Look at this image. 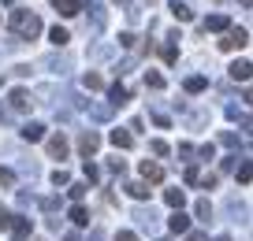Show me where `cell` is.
Here are the masks:
<instances>
[{
  "instance_id": "ee69618b",
  "label": "cell",
  "mask_w": 253,
  "mask_h": 241,
  "mask_svg": "<svg viewBox=\"0 0 253 241\" xmlns=\"http://www.w3.org/2000/svg\"><path fill=\"white\" fill-rule=\"evenodd\" d=\"M4 4H15V0H4Z\"/></svg>"
},
{
  "instance_id": "7a4b0ae2",
  "label": "cell",
  "mask_w": 253,
  "mask_h": 241,
  "mask_svg": "<svg viewBox=\"0 0 253 241\" xmlns=\"http://www.w3.org/2000/svg\"><path fill=\"white\" fill-rule=\"evenodd\" d=\"M246 41H250V34H246L242 26H235V30H227V34H223L220 48H223V52H235V48H246Z\"/></svg>"
},
{
  "instance_id": "d590c367",
  "label": "cell",
  "mask_w": 253,
  "mask_h": 241,
  "mask_svg": "<svg viewBox=\"0 0 253 241\" xmlns=\"http://www.w3.org/2000/svg\"><path fill=\"white\" fill-rule=\"evenodd\" d=\"M8 226H11V211L0 208V230H8Z\"/></svg>"
},
{
  "instance_id": "ab89813d",
  "label": "cell",
  "mask_w": 253,
  "mask_h": 241,
  "mask_svg": "<svg viewBox=\"0 0 253 241\" xmlns=\"http://www.w3.org/2000/svg\"><path fill=\"white\" fill-rule=\"evenodd\" d=\"M116 241H138V234H134V230H119Z\"/></svg>"
},
{
  "instance_id": "603a6c76",
  "label": "cell",
  "mask_w": 253,
  "mask_h": 241,
  "mask_svg": "<svg viewBox=\"0 0 253 241\" xmlns=\"http://www.w3.org/2000/svg\"><path fill=\"white\" fill-rule=\"evenodd\" d=\"M41 67H48L52 74H63V70H67V60H56V56H48V60L41 63Z\"/></svg>"
},
{
  "instance_id": "8d00e7d4",
  "label": "cell",
  "mask_w": 253,
  "mask_h": 241,
  "mask_svg": "<svg viewBox=\"0 0 253 241\" xmlns=\"http://www.w3.org/2000/svg\"><path fill=\"white\" fill-rule=\"evenodd\" d=\"M198 156H201V160H212L216 148H212V145H201V148H198Z\"/></svg>"
},
{
  "instance_id": "d6a6232c",
  "label": "cell",
  "mask_w": 253,
  "mask_h": 241,
  "mask_svg": "<svg viewBox=\"0 0 253 241\" xmlns=\"http://www.w3.org/2000/svg\"><path fill=\"white\" fill-rule=\"evenodd\" d=\"M119 45H123V48H134V45H138V37L126 30V34H119Z\"/></svg>"
},
{
  "instance_id": "4fadbf2b",
  "label": "cell",
  "mask_w": 253,
  "mask_h": 241,
  "mask_svg": "<svg viewBox=\"0 0 253 241\" xmlns=\"http://www.w3.org/2000/svg\"><path fill=\"white\" fill-rule=\"evenodd\" d=\"M205 86H209L205 74H190L186 82H182V89H186V93H205Z\"/></svg>"
},
{
  "instance_id": "f546056e",
  "label": "cell",
  "mask_w": 253,
  "mask_h": 241,
  "mask_svg": "<svg viewBox=\"0 0 253 241\" xmlns=\"http://www.w3.org/2000/svg\"><path fill=\"white\" fill-rule=\"evenodd\" d=\"M149 148H153V156H168V152H171V148H168V141H149Z\"/></svg>"
},
{
  "instance_id": "ba28073f",
  "label": "cell",
  "mask_w": 253,
  "mask_h": 241,
  "mask_svg": "<svg viewBox=\"0 0 253 241\" xmlns=\"http://www.w3.org/2000/svg\"><path fill=\"white\" fill-rule=\"evenodd\" d=\"M108 101H112V108H123V104L130 101V89L116 82V86H108Z\"/></svg>"
},
{
  "instance_id": "e575fe53",
  "label": "cell",
  "mask_w": 253,
  "mask_h": 241,
  "mask_svg": "<svg viewBox=\"0 0 253 241\" xmlns=\"http://www.w3.org/2000/svg\"><path fill=\"white\" fill-rule=\"evenodd\" d=\"M82 197H86V186H82V182H75V186H71V201H82Z\"/></svg>"
},
{
  "instance_id": "e0dca14e",
  "label": "cell",
  "mask_w": 253,
  "mask_h": 241,
  "mask_svg": "<svg viewBox=\"0 0 253 241\" xmlns=\"http://www.w3.org/2000/svg\"><path fill=\"white\" fill-rule=\"evenodd\" d=\"M171 15L179 19V23H190V19H194V11H190L182 0H171Z\"/></svg>"
},
{
  "instance_id": "60d3db41",
  "label": "cell",
  "mask_w": 253,
  "mask_h": 241,
  "mask_svg": "<svg viewBox=\"0 0 253 241\" xmlns=\"http://www.w3.org/2000/svg\"><path fill=\"white\" fill-rule=\"evenodd\" d=\"M186 234H190V241H209L205 230H186Z\"/></svg>"
},
{
  "instance_id": "8fae6325",
  "label": "cell",
  "mask_w": 253,
  "mask_h": 241,
  "mask_svg": "<svg viewBox=\"0 0 253 241\" xmlns=\"http://www.w3.org/2000/svg\"><path fill=\"white\" fill-rule=\"evenodd\" d=\"M142 178L145 182H160V178H164V167L153 164V160H142Z\"/></svg>"
},
{
  "instance_id": "44dd1931",
  "label": "cell",
  "mask_w": 253,
  "mask_h": 241,
  "mask_svg": "<svg viewBox=\"0 0 253 241\" xmlns=\"http://www.w3.org/2000/svg\"><path fill=\"white\" fill-rule=\"evenodd\" d=\"M126 193L134 197V201H145V197H149V186H145V182H130V186H126Z\"/></svg>"
},
{
  "instance_id": "83f0119b",
  "label": "cell",
  "mask_w": 253,
  "mask_h": 241,
  "mask_svg": "<svg viewBox=\"0 0 253 241\" xmlns=\"http://www.w3.org/2000/svg\"><path fill=\"white\" fill-rule=\"evenodd\" d=\"M198 178H201L198 167H186V171H182V182H186V186H198Z\"/></svg>"
},
{
  "instance_id": "9a60e30c",
  "label": "cell",
  "mask_w": 253,
  "mask_h": 241,
  "mask_svg": "<svg viewBox=\"0 0 253 241\" xmlns=\"http://www.w3.org/2000/svg\"><path fill=\"white\" fill-rule=\"evenodd\" d=\"M182 201H186V193H182V189H164V204H168V208L182 211Z\"/></svg>"
},
{
  "instance_id": "1f68e13d",
  "label": "cell",
  "mask_w": 253,
  "mask_h": 241,
  "mask_svg": "<svg viewBox=\"0 0 253 241\" xmlns=\"http://www.w3.org/2000/svg\"><path fill=\"white\" fill-rule=\"evenodd\" d=\"M198 219H205V223L212 219V204L209 201H198Z\"/></svg>"
},
{
  "instance_id": "4dcf8cb0",
  "label": "cell",
  "mask_w": 253,
  "mask_h": 241,
  "mask_svg": "<svg viewBox=\"0 0 253 241\" xmlns=\"http://www.w3.org/2000/svg\"><path fill=\"white\" fill-rule=\"evenodd\" d=\"M0 186H15V171L11 167H0Z\"/></svg>"
},
{
  "instance_id": "9c48e42d",
  "label": "cell",
  "mask_w": 253,
  "mask_h": 241,
  "mask_svg": "<svg viewBox=\"0 0 253 241\" xmlns=\"http://www.w3.org/2000/svg\"><path fill=\"white\" fill-rule=\"evenodd\" d=\"M168 230H171V234H186V230H190V215H186V211H171Z\"/></svg>"
},
{
  "instance_id": "4316f807",
  "label": "cell",
  "mask_w": 253,
  "mask_h": 241,
  "mask_svg": "<svg viewBox=\"0 0 253 241\" xmlns=\"http://www.w3.org/2000/svg\"><path fill=\"white\" fill-rule=\"evenodd\" d=\"M89 115H93V119H108V115H112V104H93V108H89Z\"/></svg>"
},
{
  "instance_id": "6da1fadb",
  "label": "cell",
  "mask_w": 253,
  "mask_h": 241,
  "mask_svg": "<svg viewBox=\"0 0 253 241\" xmlns=\"http://www.w3.org/2000/svg\"><path fill=\"white\" fill-rule=\"evenodd\" d=\"M8 26L15 30V37H19V41H34V37L41 34V19L34 15V11H19V8L8 15Z\"/></svg>"
},
{
  "instance_id": "52a82bcc",
  "label": "cell",
  "mask_w": 253,
  "mask_h": 241,
  "mask_svg": "<svg viewBox=\"0 0 253 241\" xmlns=\"http://www.w3.org/2000/svg\"><path fill=\"white\" fill-rule=\"evenodd\" d=\"M48 156H52V160H67V138H63V134H52V138H48Z\"/></svg>"
},
{
  "instance_id": "8992f818",
  "label": "cell",
  "mask_w": 253,
  "mask_h": 241,
  "mask_svg": "<svg viewBox=\"0 0 253 241\" xmlns=\"http://www.w3.org/2000/svg\"><path fill=\"white\" fill-rule=\"evenodd\" d=\"M52 8L60 11L63 19H71V15H79V11L86 8V0H52Z\"/></svg>"
},
{
  "instance_id": "277c9868",
  "label": "cell",
  "mask_w": 253,
  "mask_h": 241,
  "mask_svg": "<svg viewBox=\"0 0 253 241\" xmlns=\"http://www.w3.org/2000/svg\"><path fill=\"white\" fill-rule=\"evenodd\" d=\"M79 148H82V156H93L97 148H101V134H93V130H82V138H79Z\"/></svg>"
},
{
  "instance_id": "7bdbcfd3",
  "label": "cell",
  "mask_w": 253,
  "mask_h": 241,
  "mask_svg": "<svg viewBox=\"0 0 253 241\" xmlns=\"http://www.w3.org/2000/svg\"><path fill=\"white\" fill-rule=\"evenodd\" d=\"M216 241H231V238H227V234H223V238H216Z\"/></svg>"
},
{
  "instance_id": "d4e9b609",
  "label": "cell",
  "mask_w": 253,
  "mask_h": 241,
  "mask_svg": "<svg viewBox=\"0 0 253 241\" xmlns=\"http://www.w3.org/2000/svg\"><path fill=\"white\" fill-rule=\"evenodd\" d=\"M89 11H93V30H101V26H104V8L93 0V4H89Z\"/></svg>"
},
{
  "instance_id": "ffe728a7",
  "label": "cell",
  "mask_w": 253,
  "mask_h": 241,
  "mask_svg": "<svg viewBox=\"0 0 253 241\" xmlns=\"http://www.w3.org/2000/svg\"><path fill=\"white\" fill-rule=\"evenodd\" d=\"M71 223L75 226H89V211L82 208V204H75V208H71Z\"/></svg>"
},
{
  "instance_id": "2e32d148",
  "label": "cell",
  "mask_w": 253,
  "mask_h": 241,
  "mask_svg": "<svg viewBox=\"0 0 253 241\" xmlns=\"http://www.w3.org/2000/svg\"><path fill=\"white\" fill-rule=\"evenodd\" d=\"M82 86H86L89 93H93V89H104V78L97 74V70H86V74H82Z\"/></svg>"
},
{
  "instance_id": "74e56055",
  "label": "cell",
  "mask_w": 253,
  "mask_h": 241,
  "mask_svg": "<svg viewBox=\"0 0 253 241\" xmlns=\"http://www.w3.org/2000/svg\"><path fill=\"white\" fill-rule=\"evenodd\" d=\"M108 171H112V174H123V171H126V164H123V160H112Z\"/></svg>"
},
{
  "instance_id": "b9f144b4",
  "label": "cell",
  "mask_w": 253,
  "mask_h": 241,
  "mask_svg": "<svg viewBox=\"0 0 253 241\" xmlns=\"http://www.w3.org/2000/svg\"><path fill=\"white\" fill-rule=\"evenodd\" d=\"M63 241H79V234H67V238H63Z\"/></svg>"
},
{
  "instance_id": "30bf717a",
  "label": "cell",
  "mask_w": 253,
  "mask_h": 241,
  "mask_svg": "<svg viewBox=\"0 0 253 241\" xmlns=\"http://www.w3.org/2000/svg\"><path fill=\"white\" fill-rule=\"evenodd\" d=\"M108 141H112L116 148H130V145H134V134L119 126V130H112V134H108Z\"/></svg>"
},
{
  "instance_id": "836d02e7",
  "label": "cell",
  "mask_w": 253,
  "mask_h": 241,
  "mask_svg": "<svg viewBox=\"0 0 253 241\" xmlns=\"http://www.w3.org/2000/svg\"><path fill=\"white\" fill-rule=\"evenodd\" d=\"M160 56H164L168 63H175V60H179V52H175V45H164V48H160Z\"/></svg>"
},
{
  "instance_id": "f6af8a7d",
  "label": "cell",
  "mask_w": 253,
  "mask_h": 241,
  "mask_svg": "<svg viewBox=\"0 0 253 241\" xmlns=\"http://www.w3.org/2000/svg\"><path fill=\"white\" fill-rule=\"evenodd\" d=\"M116 4H126V0H116Z\"/></svg>"
},
{
  "instance_id": "5b68a950",
  "label": "cell",
  "mask_w": 253,
  "mask_h": 241,
  "mask_svg": "<svg viewBox=\"0 0 253 241\" xmlns=\"http://www.w3.org/2000/svg\"><path fill=\"white\" fill-rule=\"evenodd\" d=\"M11 234H15L19 241H26L30 238V230H34V219H26V215H11V226H8Z\"/></svg>"
},
{
  "instance_id": "d6986e66",
  "label": "cell",
  "mask_w": 253,
  "mask_h": 241,
  "mask_svg": "<svg viewBox=\"0 0 253 241\" xmlns=\"http://www.w3.org/2000/svg\"><path fill=\"white\" fill-rule=\"evenodd\" d=\"M205 30H231V19L227 15H209L205 19Z\"/></svg>"
},
{
  "instance_id": "7402d4cb",
  "label": "cell",
  "mask_w": 253,
  "mask_h": 241,
  "mask_svg": "<svg viewBox=\"0 0 253 241\" xmlns=\"http://www.w3.org/2000/svg\"><path fill=\"white\" fill-rule=\"evenodd\" d=\"M250 174H253V167H250V160H242V164H238V171H235V178H238V186H250Z\"/></svg>"
},
{
  "instance_id": "f1b7e54d",
  "label": "cell",
  "mask_w": 253,
  "mask_h": 241,
  "mask_svg": "<svg viewBox=\"0 0 253 241\" xmlns=\"http://www.w3.org/2000/svg\"><path fill=\"white\" fill-rule=\"evenodd\" d=\"M104 56H112V45H97V48H89V60H104Z\"/></svg>"
},
{
  "instance_id": "ac0fdd59",
  "label": "cell",
  "mask_w": 253,
  "mask_h": 241,
  "mask_svg": "<svg viewBox=\"0 0 253 241\" xmlns=\"http://www.w3.org/2000/svg\"><path fill=\"white\" fill-rule=\"evenodd\" d=\"M48 41H52L56 48H63V45H67V41H71V34L63 30V26H52V30H48Z\"/></svg>"
},
{
  "instance_id": "f35d334b",
  "label": "cell",
  "mask_w": 253,
  "mask_h": 241,
  "mask_svg": "<svg viewBox=\"0 0 253 241\" xmlns=\"http://www.w3.org/2000/svg\"><path fill=\"white\" fill-rule=\"evenodd\" d=\"M86 178H89V182H97V178H101V171H97V167L89 164V160H86Z\"/></svg>"
},
{
  "instance_id": "484cf974",
  "label": "cell",
  "mask_w": 253,
  "mask_h": 241,
  "mask_svg": "<svg viewBox=\"0 0 253 241\" xmlns=\"http://www.w3.org/2000/svg\"><path fill=\"white\" fill-rule=\"evenodd\" d=\"M52 186H71V174L63 171V167H56L52 171Z\"/></svg>"
},
{
  "instance_id": "7c38bea8",
  "label": "cell",
  "mask_w": 253,
  "mask_h": 241,
  "mask_svg": "<svg viewBox=\"0 0 253 241\" xmlns=\"http://www.w3.org/2000/svg\"><path fill=\"white\" fill-rule=\"evenodd\" d=\"M250 60H235L231 63V78H235V82H250Z\"/></svg>"
},
{
  "instance_id": "5bb4252c",
  "label": "cell",
  "mask_w": 253,
  "mask_h": 241,
  "mask_svg": "<svg viewBox=\"0 0 253 241\" xmlns=\"http://www.w3.org/2000/svg\"><path fill=\"white\" fill-rule=\"evenodd\" d=\"M19 134H23V141H45V126L41 123H26Z\"/></svg>"
},
{
  "instance_id": "cb8c5ba5",
  "label": "cell",
  "mask_w": 253,
  "mask_h": 241,
  "mask_svg": "<svg viewBox=\"0 0 253 241\" xmlns=\"http://www.w3.org/2000/svg\"><path fill=\"white\" fill-rule=\"evenodd\" d=\"M145 89H164V78L157 70H145Z\"/></svg>"
},
{
  "instance_id": "bcb514c9",
  "label": "cell",
  "mask_w": 253,
  "mask_h": 241,
  "mask_svg": "<svg viewBox=\"0 0 253 241\" xmlns=\"http://www.w3.org/2000/svg\"><path fill=\"white\" fill-rule=\"evenodd\" d=\"M11 241H19V238H11Z\"/></svg>"
},
{
  "instance_id": "3957f363",
  "label": "cell",
  "mask_w": 253,
  "mask_h": 241,
  "mask_svg": "<svg viewBox=\"0 0 253 241\" xmlns=\"http://www.w3.org/2000/svg\"><path fill=\"white\" fill-rule=\"evenodd\" d=\"M30 104H34V97L26 93V89H11V93H8V108L19 111V115H23V111H30Z\"/></svg>"
}]
</instances>
